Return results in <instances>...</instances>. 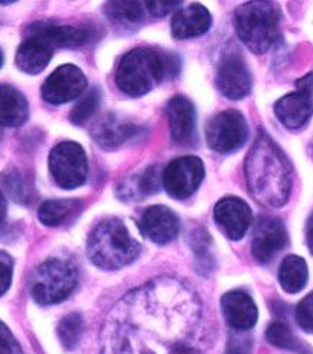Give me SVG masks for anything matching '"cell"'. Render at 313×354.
I'll return each mask as SVG.
<instances>
[{
  "label": "cell",
  "mask_w": 313,
  "mask_h": 354,
  "mask_svg": "<svg viewBox=\"0 0 313 354\" xmlns=\"http://www.w3.org/2000/svg\"><path fill=\"white\" fill-rule=\"evenodd\" d=\"M216 84L220 93L232 100H240L251 92V73L240 51H231L223 57L218 70Z\"/></svg>",
  "instance_id": "cell-12"
},
{
  "label": "cell",
  "mask_w": 313,
  "mask_h": 354,
  "mask_svg": "<svg viewBox=\"0 0 313 354\" xmlns=\"http://www.w3.org/2000/svg\"><path fill=\"white\" fill-rule=\"evenodd\" d=\"M3 66V53H2V50H0V67Z\"/></svg>",
  "instance_id": "cell-38"
},
{
  "label": "cell",
  "mask_w": 313,
  "mask_h": 354,
  "mask_svg": "<svg viewBox=\"0 0 313 354\" xmlns=\"http://www.w3.org/2000/svg\"><path fill=\"white\" fill-rule=\"evenodd\" d=\"M182 63L173 53L155 48H135L128 53L116 70V84L128 96L140 97L164 80L173 79Z\"/></svg>",
  "instance_id": "cell-3"
},
{
  "label": "cell",
  "mask_w": 313,
  "mask_h": 354,
  "mask_svg": "<svg viewBox=\"0 0 313 354\" xmlns=\"http://www.w3.org/2000/svg\"><path fill=\"white\" fill-rule=\"evenodd\" d=\"M245 176L252 198L258 203L278 208L292 192V165L277 142L260 132L245 160Z\"/></svg>",
  "instance_id": "cell-2"
},
{
  "label": "cell",
  "mask_w": 313,
  "mask_h": 354,
  "mask_svg": "<svg viewBox=\"0 0 313 354\" xmlns=\"http://www.w3.org/2000/svg\"><path fill=\"white\" fill-rule=\"evenodd\" d=\"M83 209L80 199H53L41 203L38 218L47 227H59L71 223Z\"/></svg>",
  "instance_id": "cell-23"
},
{
  "label": "cell",
  "mask_w": 313,
  "mask_h": 354,
  "mask_svg": "<svg viewBox=\"0 0 313 354\" xmlns=\"http://www.w3.org/2000/svg\"><path fill=\"white\" fill-rule=\"evenodd\" d=\"M87 87L84 73L73 64L59 66L42 84L41 96L50 105H64L77 99Z\"/></svg>",
  "instance_id": "cell-11"
},
{
  "label": "cell",
  "mask_w": 313,
  "mask_h": 354,
  "mask_svg": "<svg viewBox=\"0 0 313 354\" xmlns=\"http://www.w3.org/2000/svg\"><path fill=\"white\" fill-rule=\"evenodd\" d=\"M50 171L55 183L63 189L71 190L84 185L88 165L83 147L73 141L55 145L50 154Z\"/></svg>",
  "instance_id": "cell-7"
},
{
  "label": "cell",
  "mask_w": 313,
  "mask_h": 354,
  "mask_svg": "<svg viewBox=\"0 0 313 354\" xmlns=\"http://www.w3.org/2000/svg\"><path fill=\"white\" fill-rule=\"evenodd\" d=\"M0 185L6 194L21 205H29L37 199V192L32 180L19 170H8L0 174Z\"/></svg>",
  "instance_id": "cell-26"
},
{
  "label": "cell",
  "mask_w": 313,
  "mask_h": 354,
  "mask_svg": "<svg viewBox=\"0 0 313 354\" xmlns=\"http://www.w3.org/2000/svg\"><path fill=\"white\" fill-rule=\"evenodd\" d=\"M0 354H23L21 344L2 321H0Z\"/></svg>",
  "instance_id": "cell-33"
},
{
  "label": "cell",
  "mask_w": 313,
  "mask_h": 354,
  "mask_svg": "<svg viewBox=\"0 0 313 354\" xmlns=\"http://www.w3.org/2000/svg\"><path fill=\"white\" fill-rule=\"evenodd\" d=\"M222 314L229 327L238 331L251 330L257 324L258 309L248 293L243 290H231L220 299Z\"/></svg>",
  "instance_id": "cell-17"
},
{
  "label": "cell",
  "mask_w": 313,
  "mask_h": 354,
  "mask_svg": "<svg viewBox=\"0 0 313 354\" xmlns=\"http://www.w3.org/2000/svg\"><path fill=\"white\" fill-rule=\"evenodd\" d=\"M29 106L25 96L9 84H0V128L19 127L26 122Z\"/></svg>",
  "instance_id": "cell-22"
},
{
  "label": "cell",
  "mask_w": 313,
  "mask_h": 354,
  "mask_svg": "<svg viewBox=\"0 0 313 354\" xmlns=\"http://www.w3.org/2000/svg\"><path fill=\"white\" fill-rule=\"evenodd\" d=\"M296 321L306 333H313V292L305 297L296 308Z\"/></svg>",
  "instance_id": "cell-32"
},
{
  "label": "cell",
  "mask_w": 313,
  "mask_h": 354,
  "mask_svg": "<svg viewBox=\"0 0 313 354\" xmlns=\"http://www.w3.org/2000/svg\"><path fill=\"white\" fill-rule=\"evenodd\" d=\"M145 5L153 17L161 18V17H166V15H169L177 6H180L182 2H146Z\"/></svg>",
  "instance_id": "cell-35"
},
{
  "label": "cell",
  "mask_w": 313,
  "mask_h": 354,
  "mask_svg": "<svg viewBox=\"0 0 313 354\" xmlns=\"http://www.w3.org/2000/svg\"><path fill=\"white\" fill-rule=\"evenodd\" d=\"M214 214L219 228L235 241L244 237L252 221L249 206L235 196L220 199L215 206Z\"/></svg>",
  "instance_id": "cell-14"
},
{
  "label": "cell",
  "mask_w": 313,
  "mask_h": 354,
  "mask_svg": "<svg viewBox=\"0 0 313 354\" xmlns=\"http://www.w3.org/2000/svg\"><path fill=\"white\" fill-rule=\"evenodd\" d=\"M141 228L146 237L155 244H169L177 239L180 231V221L167 206L154 205L144 211Z\"/></svg>",
  "instance_id": "cell-16"
},
{
  "label": "cell",
  "mask_w": 313,
  "mask_h": 354,
  "mask_svg": "<svg viewBox=\"0 0 313 354\" xmlns=\"http://www.w3.org/2000/svg\"><path fill=\"white\" fill-rule=\"evenodd\" d=\"M54 47L41 35L29 29L28 37L21 44L17 53V66L26 75H38L48 66L53 58Z\"/></svg>",
  "instance_id": "cell-19"
},
{
  "label": "cell",
  "mask_w": 313,
  "mask_h": 354,
  "mask_svg": "<svg viewBox=\"0 0 313 354\" xmlns=\"http://www.w3.org/2000/svg\"><path fill=\"white\" fill-rule=\"evenodd\" d=\"M141 244L128 225L119 218H108L91 232L87 240V256L103 270H117L137 260Z\"/></svg>",
  "instance_id": "cell-4"
},
{
  "label": "cell",
  "mask_w": 313,
  "mask_h": 354,
  "mask_svg": "<svg viewBox=\"0 0 313 354\" xmlns=\"http://www.w3.org/2000/svg\"><path fill=\"white\" fill-rule=\"evenodd\" d=\"M83 328H84V324L80 314L73 313L64 317L61 322L58 324V328H57V334L63 347L67 350H73L76 347L82 338Z\"/></svg>",
  "instance_id": "cell-29"
},
{
  "label": "cell",
  "mask_w": 313,
  "mask_h": 354,
  "mask_svg": "<svg viewBox=\"0 0 313 354\" xmlns=\"http://www.w3.org/2000/svg\"><path fill=\"white\" fill-rule=\"evenodd\" d=\"M309 279L306 261L299 256H287L278 269V282L287 293H299L305 289Z\"/></svg>",
  "instance_id": "cell-24"
},
{
  "label": "cell",
  "mask_w": 313,
  "mask_h": 354,
  "mask_svg": "<svg viewBox=\"0 0 313 354\" xmlns=\"http://www.w3.org/2000/svg\"><path fill=\"white\" fill-rule=\"evenodd\" d=\"M207 145L216 153L228 154L240 150L248 140L245 116L238 111H223L206 127Z\"/></svg>",
  "instance_id": "cell-8"
},
{
  "label": "cell",
  "mask_w": 313,
  "mask_h": 354,
  "mask_svg": "<svg viewBox=\"0 0 313 354\" xmlns=\"http://www.w3.org/2000/svg\"><path fill=\"white\" fill-rule=\"evenodd\" d=\"M31 31L47 39L54 48L82 47L93 38L92 26H66L53 24H37Z\"/></svg>",
  "instance_id": "cell-21"
},
{
  "label": "cell",
  "mask_w": 313,
  "mask_h": 354,
  "mask_svg": "<svg viewBox=\"0 0 313 354\" xmlns=\"http://www.w3.org/2000/svg\"><path fill=\"white\" fill-rule=\"evenodd\" d=\"M170 134L176 144L186 145L195 138L196 111L184 96H174L167 105Z\"/></svg>",
  "instance_id": "cell-18"
},
{
  "label": "cell",
  "mask_w": 313,
  "mask_h": 354,
  "mask_svg": "<svg viewBox=\"0 0 313 354\" xmlns=\"http://www.w3.org/2000/svg\"><path fill=\"white\" fill-rule=\"evenodd\" d=\"M306 243L309 247V252L313 256V211L307 218V223H306Z\"/></svg>",
  "instance_id": "cell-36"
},
{
  "label": "cell",
  "mask_w": 313,
  "mask_h": 354,
  "mask_svg": "<svg viewBox=\"0 0 313 354\" xmlns=\"http://www.w3.org/2000/svg\"><path fill=\"white\" fill-rule=\"evenodd\" d=\"M209 244H211V237L203 228H196L191 232L190 245L198 257V261L202 266H206V268L212 263V257L209 254Z\"/></svg>",
  "instance_id": "cell-31"
},
{
  "label": "cell",
  "mask_w": 313,
  "mask_h": 354,
  "mask_svg": "<svg viewBox=\"0 0 313 354\" xmlns=\"http://www.w3.org/2000/svg\"><path fill=\"white\" fill-rule=\"evenodd\" d=\"M277 120L289 129H299L313 115V71L296 82V91L274 103Z\"/></svg>",
  "instance_id": "cell-9"
},
{
  "label": "cell",
  "mask_w": 313,
  "mask_h": 354,
  "mask_svg": "<svg viewBox=\"0 0 313 354\" xmlns=\"http://www.w3.org/2000/svg\"><path fill=\"white\" fill-rule=\"evenodd\" d=\"M281 13L272 2H247L235 12L238 37L256 54H264L278 39Z\"/></svg>",
  "instance_id": "cell-5"
},
{
  "label": "cell",
  "mask_w": 313,
  "mask_h": 354,
  "mask_svg": "<svg viewBox=\"0 0 313 354\" xmlns=\"http://www.w3.org/2000/svg\"><path fill=\"white\" fill-rule=\"evenodd\" d=\"M234 354H238V353H234Z\"/></svg>",
  "instance_id": "cell-40"
},
{
  "label": "cell",
  "mask_w": 313,
  "mask_h": 354,
  "mask_svg": "<svg viewBox=\"0 0 313 354\" xmlns=\"http://www.w3.org/2000/svg\"><path fill=\"white\" fill-rule=\"evenodd\" d=\"M79 283V272L74 263L63 259L44 261L35 272L31 295L39 305L63 302Z\"/></svg>",
  "instance_id": "cell-6"
},
{
  "label": "cell",
  "mask_w": 313,
  "mask_h": 354,
  "mask_svg": "<svg viewBox=\"0 0 313 354\" xmlns=\"http://www.w3.org/2000/svg\"><path fill=\"white\" fill-rule=\"evenodd\" d=\"M104 13L119 25H140L144 21V8L140 2H109L104 6Z\"/></svg>",
  "instance_id": "cell-28"
},
{
  "label": "cell",
  "mask_w": 313,
  "mask_h": 354,
  "mask_svg": "<svg viewBox=\"0 0 313 354\" xmlns=\"http://www.w3.org/2000/svg\"><path fill=\"white\" fill-rule=\"evenodd\" d=\"M12 277H13V260L8 253L0 252V297L9 290L12 285Z\"/></svg>",
  "instance_id": "cell-34"
},
{
  "label": "cell",
  "mask_w": 313,
  "mask_h": 354,
  "mask_svg": "<svg viewBox=\"0 0 313 354\" xmlns=\"http://www.w3.org/2000/svg\"><path fill=\"white\" fill-rule=\"evenodd\" d=\"M205 177L203 161L196 156L173 160L162 171V186L174 199H187L199 189Z\"/></svg>",
  "instance_id": "cell-10"
},
{
  "label": "cell",
  "mask_w": 313,
  "mask_h": 354,
  "mask_svg": "<svg viewBox=\"0 0 313 354\" xmlns=\"http://www.w3.org/2000/svg\"><path fill=\"white\" fill-rule=\"evenodd\" d=\"M0 138H2V129H0Z\"/></svg>",
  "instance_id": "cell-39"
},
{
  "label": "cell",
  "mask_w": 313,
  "mask_h": 354,
  "mask_svg": "<svg viewBox=\"0 0 313 354\" xmlns=\"http://www.w3.org/2000/svg\"><path fill=\"white\" fill-rule=\"evenodd\" d=\"M6 211H8V203H6V198L5 195L0 192V223L5 219V215H6Z\"/></svg>",
  "instance_id": "cell-37"
},
{
  "label": "cell",
  "mask_w": 313,
  "mask_h": 354,
  "mask_svg": "<svg viewBox=\"0 0 313 354\" xmlns=\"http://www.w3.org/2000/svg\"><path fill=\"white\" fill-rule=\"evenodd\" d=\"M200 304L176 280L144 286L115 306L100 354H200Z\"/></svg>",
  "instance_id": "cell-1"
},
{
  "label": "cell",
  "mask_w": 313,
  "mask_h": 354,
  "mask_svg": "<svg viewBox=\"0 0 313 354\" xmlns=\"http://www.w3.org/2000/svg\"><path fill=\"white\" fill-rule=\"evenodd\" d=\"M99 103H100V91L97 87H93L92 91H88L76 103V106L71 109L70 121L74 125H83L84 122H87L93 116V113L99 108Z\"/></svg>",
  "instance_id": "cell-30"
},
{
  "label": "cell",
  "mask_w": 313,
  "mask_h": 354,
  "mask_svg": "<svg viewBox=\"0 0 313 354\" xmlns=\"http://www.w3.org/2000/svg\"><path fill=\"white\" fill-rule=\"evenodd\" d=\"M212 25V15L203 5L193 3L174 13L171 19V32L177 39L200 37Z\"/></svg>",
  "instance_id": "cell-20"
},
{
  "label": "cell",
  "mask_w": 313,
  "mask_h": 354,
  "mask_svg": "<svg viewBox=\"0 0 313 354\" xmlns=\"http://www.w3.org/2000/svg\"><path fill=\"white\" fill-rule=\"evenodd\" d=\"M141 128L116 113H108L92 128L93 140L102 149L113 150L140 134Z\"/></svg>",
  "instance_id": "cell-15"
},
{
  "label": "cell",
  "mask_w": 313,
  "mask_h": 354,
  "mask_svg": "<svg viewBox=\"0 0 313 354\" xmlns=\"http://www.w3.org/2000/svg\"><path fill=\"white\" fill-rule=\"evenodd\" d=\"M162 182V174L160 176L158 167H148L144 173L138 174L133 179L124 182L119 187V196L124 199H138L144 198L160 189V185Z\"/></svg>",
  "instance_id": "cell-25"
},
{
  "label": "cell",
  "mask_w": 313,
  "mask_h": 354,
  "mask_svg": "<svg viewBox=\"0 0 313 354\" xmlns=\"http://www.w3.org/2000/svg\"><path fill=\"white\" fill-rule=\"evenodd\" d=\"M267 340L278 348H285L296 354H313V350L297 338L292 330L283 322H273L265 333Z\"/></svg>",
  "instance_id": "cell-27"
},
{
  "label": "cell",
  "mask_w": 313,
  "mask_h": 354,
  "mask_svg": "<svg viewBox=\"0 0 313 354\" xmlns=\"http://www.w3.org/2000/svg\"><path fill=\"white\" fill-rule=\"evenodd\" d=\"M287 243V230L281 219L273 216L261 218L252 237V256L260 264H267L286 248Z\"/></svg>",
  "instance_id": "cell-13"
}]
</instances>
